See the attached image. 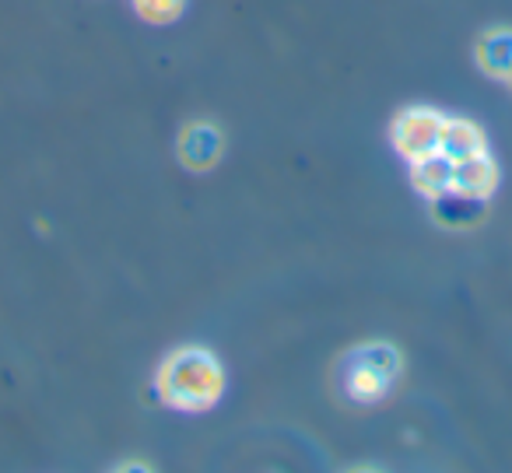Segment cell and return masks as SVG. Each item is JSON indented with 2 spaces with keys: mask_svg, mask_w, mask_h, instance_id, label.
<instances>
[{
  "mask_svg": "<svg viewBox=\"0 0 512 473\" xmlns=\"http://www.w3.org/2000/svg\"><path fill=\"white\" fill-rule=\"evenodd\" d=\"M158 396L169 403L172 410H186V414H200L211 410L225 393V372L221 361L214 358L207 347H179L162 361L155 375Z\"/></svg>",
  "mask_w": 512,
  "mask_h": 473,
  "instance_id": "obj_1",
  "label": "cell"
},
{
  "mask_svg": "<svg viewBox=\"0 0 512 473\" xmlns=\"http://www.w3.org/2000/svg\"><path fill=\"white\" fill-rule=\"evenodd\" d=\"M400 375V351L390 344H362L344 358V393L358 403H376L390 393L393 379Z\"/></svg>",
  "mask_w": 512,
  "mask_h": 473,
  "instance_id": "obj_2",
  "label": "cell"
},
{
  "mask_svg": "<svg viewBox=\"0 0 512 473\" xmlns=\"http://www.w3.org/2000/svg\"><path fill=\"white\" fill-rule=\"evenodd\" d=\"M442 123H446V116L435 113V109H421V106L407 109L390 127L393 148H397L407 162H414V158H421V155H432L442 144Z\"/></svg>",
  "mask_w": 512,
  "mask_h": 473,
  "instance_id": "obj_3",
  "label": "cell"
},
{
  "mask_svg": "<svg viewBox=\"0 0 512 473\" xmlns=\"http://www.w3.org/2000/svg\"><path fill=\"white\" fill-rule=\"evenodd\" d=\"M221 151H225V134L207 120L186 123L183 134H179V144H176L179 162H183L190 172L214 169V165L221 162Z\"/></svg>",
  "mask_w": 512,
  "mask_h": 473,
  "instance_id": "obj_4",
  "label": "cell"
},
{
  "mask_svg": "<svg viewBox=\"0 0 512 473\" xmlns=\"http://www.w3.org/2000/svg\"><path fill=\"white\" fill-rule=\"evenodd\" d=\"M498 186V169L495 162L488 158V151H477L470 158H460L453 172V190L456 193H467V197L477 200H488Z\"/></svg>",
  "mask_w": 512,
  "mask_h": 473,
  "instance_id": "obj_5",
  "label": "cell"
},
{
  "mask_svg": "<svg viewBox=\"0 0 512 473\" xmlns=\"http://www.w3.org/2000/svg\"><path fill=\"white\" fill-rule=\"evenodd\" d=\"M453 172H456L453 158H449L446 151H432V155H421L411 162V183L418 193L435 200L453 190Z\"/></svg>",
  "mask_w": 512,
  "mask_h": 473,
  "instance_id": "obj_6",
  "label": "cell"
},
{
  "mask_svg": "<svg viewBox=\"0 0 512 473\" xmlns=\"http://www.w3.org/2000/svg\"><path fill=\"white\" fill-rule=\"evenodd\" d=\"M477 67L488 78L509 81L512 74V29H491L477 43Z\"/></svg>",
  "mask_w": 512,
  "mask_h": 473,
  "instance_id": "obj_7",
  "label": "cell"
},
{
  "mask_svg": "<svg viewBox=\"0 0 512 473\" xmlns=\"http://www.w3.org/2000/svg\"><path fill=\"white\" fill-rule=\"evenodd\" d=\"M432 214H435V221H439V225H446V228H470V225H477V221H481L484 200L449 190V193H442V197L432 200Z\"/></svg>",
  "mask_w": 512,
  "mask_h": 473,
  "instance_id": "obj_8",
  "label": "cell"
},
{
  "mask_svg": "<svg viewBox=\"0 0 512 473\" xmlns=\"http://www.w3.org/2000/svg\"><path fill=\"white\" fill-rule=\"evenodd\" d=\"M439 151H446L453 162H460V158H470L477 155V151H484V134L477 123L470 120H449L442 123V144Z\"/></svg>",
  "mask_w": 512,
  "mask_h": 473,
  "instance_id": "obj_9",
  "label": "cell"
},
{
  "mask_svg": "<svg viewBox=\"0 0 512 473\" xmlns=\"http://www.w3.org/2000/svg\"><path fill=\"white\" fill-rule=\"evenodd\" d=\"M186 0H134V11L151 25H169L179 18Z\"/></svg>",
  "mask_w": 512,
  "mask_h": 473,
  "instance_id": "obj_10",
  "label": "cell"
},
{
  "mask_svg": "<svg viewBox=\"0 0 512 473\" xmlns=\"http://www.w3.org/2000/svg\"><path fill=\"white\" fill-rule=\"evenodd\" d=\"M509 85H512V74H509Z\"/></svg>",
  "mask_w": 512,
  "mask_h": 473,
  "instance_id": "obj_11",
  "label": "cell"
}]
</instances>
